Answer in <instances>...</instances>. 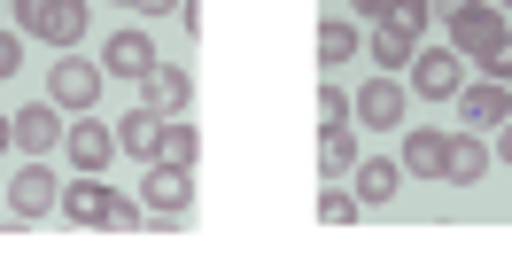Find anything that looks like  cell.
<instances>
[{
  "label": "cell",
  "instance_id": "23",
  "mask_svg": "<svg viewBox=\"0 0 512 272\" xmlns=\"http://www.w3.org/2000/svg\"><path fill=\"white\" fill-rule=\"evenodd\" d=\"M350 218H365L357 187H319V226H350Z\"/></svg>",
  "mask_w": 512,
  "mask_h": 272
},
{
  "label": "cell",
  "instance_id": "17",
  "mask_svg": "<svg viewBox=\"0 0 512 272\" xmlns=\"http://www.w3.org/2000/svg\"><path fill=\"white\" fill-rule=\"evenodd\" d=\"M156 133H163V117H156L148 102L125 109V117H117V156H132V164H156Z\"/></svg>",
  "mask_w": 512,
  "mask_h": 272
},
{
  "label": "cell",
  "instance_id": "31",
  "mask_svg": "<svg viewBox=\"0 0 512 272\" xmlns=\"http://www.w3.org/2000/svg\"><path fill=\"white\" fill-rule=\"evenodd\" d=\"M489 8H512V0H489Z\"/></svg>",
  "mask_w": 512,
  "mask_h": 272
},
{
  "label": "cell",
  "instance_id": "11",
  "mask_svg": "<svg viewBox=\"0 0 512 272\" xmlns=\"http://www.w3.org/2000/svg\"><path fill=\"white\" fill-rule=\"evenodd\" d=\"M458 117H466V125H505L512 117V86L505 78H466V86H458Z\"/></svg>",
  "mask_w": 512,
  "mask_h": 272
},
{
  "label": "cell",
  "instance_id": "4",
  "mask_svg": "<svg viewBox=\"0 0 512 272\" xmlns=\"http://www.w3.org/2000/svg\"><path fill=\"white\" fill-rule=\"evenodd\" d=\"M47 218H63V179L32 156V164L8 179V226H47Z\"/></svg>",
  "mask_w": 512,
  "mask_h": 272
},
{
  "label": "cell",
  "instance_id": "28",
  "mask_svg": "<svg viewBox=\"0 0 512 272\" xmlns=\"http://www.w3.org/2000/svg\"><path fill=\"white\" fill-rule=\"evenodd\" d=\"M140 16H171V8H187V0H132Z\"/></svg>",
  "mask_w": 512,
  "mask_h": 272
},
{
  "label": "cell",
  "instance_id": "9",
  "mask_svg": "<svg viewBox=\"0 0 512 272\" xmlns=\"http://www.w3.org/2000/svg\"><path fill=\"white\" fill-rule=\"evenodd\" d=\"M8 125H16V148H24V156H55V148H63V109L55 102H32V109H16V117H8Z\"/></svg>",
  "mask_w": 512,
  "mask_h": 272
},
{
  "label": "cell",
  "instance_id": "32",
  "mask_svg": "<svg viewBox=\"0 0 512 272\" xmlns=\"http://www.w3.org/2000/svg\"><path fill=\"white\" fill-rule=\"evenodd\" d=\"M125 8H132V0H125Z\"/></svg>",
  "mask_w": 512,
  "mask_h": 272
},
{
  "label": "cell",
  "instance_id": "10",
  "mask_svg": "<svg viewBox=\"0 0 512 272\" xmlns=\"http://www.w3.org/2000/svg\"><path fill=\"white\" fill-rule=\"evenodd\" d=\"M140 102L156 109V117H187V109H194V78L179 63H156L148 78H140Z\"/></svg>",
  "mask_w": 512,
  "mask_h": 272
},
{
  "label": "cell",
  "instance_id": "6",
  "mask_svg": "<svg viewBox=\"0 0 512 272\" xmlns=\"http://www.w3.org/2000/svg\"><path fill=\"white\" fill-rule=\"evenodd\" d=\"M505 39H512V32H505V8H489V0H474V8H458V16H450V47H458L474 70L489 63Z\"/></svg>",
  "mask_w": 512,
  "mask_h": 272
},
{
  "label": "cell",
  "instance_id": "12",
  "mask_svg": "<svg viewBox=\"0 0 512 272\" xmlns=\"http://www.w3.org/2000/svg\"><path fill=\"white\" fill-rule=\"evenodd\" d=\"M101 70L125 78V86H140V78L156 70V39H148V32H117L109 47H101Z\"/></svg>",
  "mask_w": 512,
  "mask_h": 272
},
{
  "label": "cell",
  "instance_id": "7",
  "mask_svg": "<svg viewBox=\"0 0 512 272\" xmlns=\"http://www.w3.org/2000/svg\"><path fill=\"white\" fill-rule=\"evenodd\" d=\"M101 78H109V70H101V63H78V47H70L63 63L47 70V102L70 109V117H86V109L101 102Z\"/></svg>",
  "mask_w": 512,
  "mask_h": 272
},
{
  "label": "cell",
  "instance_id": "26",
  "mask_svg": "<svg viewBox=\"0 0 512 272\" xmlns=\"http://www.w3.org/2000/svg\"><path fill=\"white\" fill-rule=\"evenodd\" d=\"M481 78H505V86H512V39L497 47V55H489V63H481Z\"/></svg>",
  "mask_w": 512,
  "mask_h": 272
},
{
  "label": "cell",
  "instance_id": "8",
  "mask_svg": "<svg viewBox=\"0 0 512 272\" xmlns=\"http://www.w3.org/2000/svg\"><path fill=\"white\" fill-rule=\"evenodd\" d=\"M404 102H412V86L388 78V70H373V78L350 94V117H357V125H404Z\"/></svg>",
  "mask_w": 512,
  "mask_h": 272
},
{
  "label": "cell",
  "instance_id": "24",
  "mask_svg": "<svg viewBox=\"0 0 512 272\" xmlns=\"http://www.w3.org/2000/svg\"><path fill=\"white\" fill-rule=\"evenodd\" d=\"M319 125H350V94L342 86H319Z\"/></svg>",
  "mask_w": 512,
  "mask_h": 272
},
{
  "label": "cell",
  "instance_id": "15",
  "mask_svg": "<svg viewBox=\"0 0 512 272\" xmlns=\"http://www.w3.org/2000/svg\"><path fill=\"white\" fill-rule=\"evenodd\" d=\"M350 187H357V203H365V210H381V203H396V187H404V164H388V156H357Z\"/></svg>",
  "mask_w": 512,
  "mask_h": 272
},
{
  "label": "cell",
  "instance_id": "1",
  "mask_svg": "<svg viewBox=\"0 0 512 272\" xmlns=\"http://www.w3.org/2000/svg\"><path fill=\"white\" fill-rule=\"evenodd\" d=\"M63 218L94 226V234H132V226H148V203L125 195V187H101V171H78L63 187Z\"/></svg>",
  "mask_w": 512,
  "mask_h": 272
},
{
  "label": "cell",
  "instance_id": "14",
  "mask_svg": "<svg viewBox=\"0 0 512 272\" xmlns=\"http://www.w3.org/2000/svg\"><path fill=\"white\" fill-rule=\"evenodd\" d=\"M489 164H497V156H489V140H481V133H450L443 140V179H450V187L489 179Z\"/></svg>",
  "mask_w": 512,
  "mask_h": 272
},
{
  "label": "cell",
  "instance_id": "13",
  "mask_svg": "<svg viewBox=\"0 0 512 272\" xmlns=\"http://www.w3.org/2000/svg\"><path fill=\"white\" fill-rule=\"evenodd\" d=\"M365 24H388V32H404V39H427V24H435V8L427 0H350Z\"/></svg>",
  "mask_w": 512,
  "mask_h": 272
},
{
  "label": "cell",
  "instance_id": "21",
  "mask_svg": "<svg viewBox=\"0 0 512 272\" xmlns=\"http://www.w3.org/2000/svg\"><path fill=\"white\" fill-rule=\"evenodd\" d=\"M404 171H412V179H443V133H435V125H412V140H404Z\"/></svg>",
  "mask_w": 512,
  "mask_h": 272
},
{
  "label": "cell",
  "instance_id": "5",
  "mask_svg": "<svg viewBox=\"0 0 512 272\" xmlns=\"http://www.w3.org/2000/svg\"><path fill=\"white\" fill-rule=\"evenodd\" d=\"M140 203H148V226H194V171L148 164V179H140Z\"/></svg>",
  "mask_w": 512,
  "mask_h": 272
},
{
  "label": "cell",
  "instance_id": "27",
  "mask_svg": "<svg viewBox=\"0 0 512 272\" xmlns=\"http://www.w3.org/2000/svg\"><path fill=\"white\" fill-rule=\"evenodd\" d=\"M489 156H497V164L512 171V117H505V125H497V148H489Z\"/></svg>",
  "mask_w": 512,
  "mask_h": 272
},
{
  "label": "cell",
  "instance_id": "2",
  "mask_svg": "<svg viewBox=\"0 0 512 272\" xmlns=\"http://www.w3.org/2000/svg\"><path fill=\"white\" fill-rule=\"evenodd\" d=\"M8 16H16L24 39H47V47H63V55L86 39V0H8Z\"/></svg>",
  "mask_w": 512,
  "mask_h": 272
},
{
  "label": "cell",
  "instance_id": "22",
  "mask_svg": "<svg viewBox=\"0 0 512 272\" xmlns=\"http://www.w3.org/2000/svg\"><path fill=\"white\" fill-rule=\"evenodd\" d=\"M357 47H365V39H357L350 16H326V24H319V63H350Z\"/></svg>",
  "mask_w": 512,
  "mask_h": 272
},
{
  "label": "cell",
  "instance_id": "29",
  "mask_svg": "<svg viewBox=\"0 0 512 272\" xmlns=\"http://www.w3.org/2000/svg\"><path fill=\"white\" fill-rule=\"evenodd\" d=\"M427 8H435V16L450 24V16H458V8H474V0H427Z\"/></svg>",
  "mask_w": 512,
  "mask_h": 272
},
{
  "label": "cell",
  "instance_id": "18",
  "mask_svg": "<svg viewBox=\"0 0 512 272\" xmlns=\"http://www.w3.org/2000/svg\"><path fill=\"white\" fill-rule=\"evenodd\" d=\"M156 164H179V171L202 164V133H194L187 117H163V133H156Z\"/></svg>",
  "mask_w": 512,
  "mask_h": 272
},
{
  "label": "cell",
  "instance_id": "25",
  "mask_svg": "<svg viewBox=\"0 0 512 272\" xmlns=\"http://www.w3.org/2000/svg\"><path fill=\"white\" fill-rule=\"evenodd\" d=\"M24 70V32H0V78H16Z\"/></svg>",
  "mask_w": 512,
  "mask_h": 272
},
{
  "label": "cell",
  "instance_id": "20",
  "mask_svg": "<svg viewBox=\"0 0 512 272\" xmlns=\"http://www.w3.org/2000/svg\"><path fill=\"white\" fill-rule=\"evenodd\" d=\"M412 47H419V39H404V32H388V24H373V32H365V63L396 78V70L412 63Z\"/></svg>",
  "mask_w": 512,
  "mask_h": 272
},
{
  "label": "cell",
  "instance_id": "19",
  "mask_svg": "<svg viewBox=\"0 0 512 272\" xmlns=\"http://www.w3.org/2000/svg\"><path fill=\"white\" fill-rule=\"evenodd\" d=\"M319 171L326 179H350L357 171V133L350 125H319Z\"/></svg>",
  "mask_w": 512,
  "mask_h": 272
},
{
  "label": "cell",
  "instance_id": "16",
  "mask_svg": "<svg viewBox=\"0 0 512 272\" xmlns=\"http://www.w3.org/2000/svg\"><path fill=\"white\" fill-rule=\"evenodd\" d=\"M63 148H70V164H78V171H109L117 133H109V125H94V117H78V125L63 133Z\"/></svg>",
  "mask_w": 512,
  "mask_h": 272
},
{
  "label": "cell",
  "instance_id": "3",
  "mask_svg": "<svg viewBox=\"0 0 512 272\" xmlns=\"http://www.w3.org/2000/svg\"><path fill=\"white\" fill-rule=\"evenodd\" d=\"M404 86H412L419 102H458V86H466V55H458V47H427V39H419L412 47V63H404Z\"/></svg>",
  "mask_w": 512,
  "mask_h": 272
},
{
  "label": "cell",
  "instance_id": "30",
  "mask_svg": "<svg viewBox=\"0 0 512 272\" xmlns=\"http://www.w3.org/2000/svg\"><path fill=\"white\" fill-rule=\"evenodd\" d=\"M8 148H16V125H8V109H0V156H8Z\"/></svg>",
  "mask_w": 512,
  "mask_h": 272
}]
</instances>
